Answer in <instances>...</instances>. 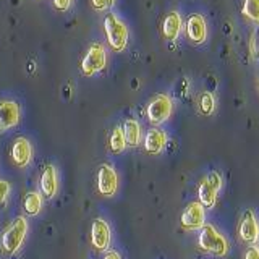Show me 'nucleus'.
<instances>
[{
    "label": "nucleus",
    "mask_w": 259,
    "mask_h": 259,
    "mask_svg": "<svg viewBox=\"0 0 259 259\" xmlns=\"http://www.w3.org/2000/svg\"><path fill=\"white\" fill-rule=\"evenodd\" d=\"M104 32L107 44L113 52H123L128 46L130 31L128 26L121 21L115 13H109L104 18Z\"/></svg>",
    "instance_id": "1"
},
{
    "label": "nucleus",
    "mask_w": 259,
    "mask_h": 259,
    "mask_svg": "<svg viewBox=\"0 0 259 259\" xmlns=\"http://www.w3.org/2000/svg\"><path fill=\"white\" fill-rule=\"evenodd\" d=\"M107 67V51H105L104 44L101 42H93L88 47V51L81 60V71L83 75L91 78L96 73L102 71Z\"/></svg>",
    "instance_id": "2"
},
{
    "label": "nucleus",
    "mask_w": 259,
    "mask_h": 259,
    "mask_svg": "<svg viewBox=\"0 0 259 259\" xmlns=\"http://www.w3.org/2000/svg\"><path fill=\"white\" fill-rule=\"evenodd\" d=\"M28 233V222L24 217H16L15 221L8 225V229L2 235V248L7 254H15L23 245Z\"/></svg>",
    "instance_id": "3"
},
{
    "label": "nucleus",
    "mask_w": 259,
    "mask_h": 259,
    "mask_svg": "<svg viewBox=\"0 0 259 259\" xmlns=\"http://www.w3.org/2000/svg\"><path fill=\"white\" fill-rule=\"evenodd\" d=\"M198 241H199L201 249L207 251V253H212L215 256H224V254H227V249H229L225 238L214 229L212 225L201 227Z\"/></svg>",
    "instance_id": "4"
},
{
    "label": "nucleus",
    "mask_w": 259,
    "mask_h": 259,
    "mask_svg": "<svg viewBox=\"0 0 259 259\" xmlns=\"http://www.w3.org/2000/svg\"><path fill=\"white\" fill-rule=\"evenodd\" d=\"M172 109H174L172 99L167 94H157L148 104L146 115H148V120L152 125H160L172 115Z\"/></svg>",
    "instance_id": "5"
},
{
    "label": "nucleus",
    "mask_w": 259,
    "mask_h": 259,
    "mask_svg": "<svg viewBox=\"0 0 259 259\" xmlns=\"http://www.w3.org/2000/svg\"><path fill=\"white\" fill-rule=\"evenodd\" d=\"M118 190V175L109 164H102L97 170V191L105 198H110Z\"/></svg>",
    "instance_id": "6"
},
{
    "label": "nucleus",
    "mask_w": 259,
    "mask_h": 259,
    "mask_svg": "<svg viewBox=\"0 0 259 259\" xmlns=\"http://www.w3.org/2000/svg\"><path fill=\"white\" fill-rule=\"evenodd\" d=\"M110 227L104 219H94L91 225V245L97 251H105L110 245Z\"/></svg>",
    "instance_id": "7"
},
{
    "label": "nucleus",
    "mask_w": 259,
    "mask_h": 259,
    "mask_svg": "<svg viewBox=\"0 0 259 259\" xmlns=\"http://www.w3.org/2000/svg\"><path fill=\"white\" fill-rule=\"evenodd\" d=\"M21 110L15 101H0V132H7L20 123Z\"/></svg>",
    "instance_id": "8"
},
{
    "label": "nucleus",
    "mask_w": 259,
    "mask_h": 259,
    "mask_svg": "<svg viewBox=\"0 0 259 259\" xmlns=\"http://www.w3.org/2000/svg\"><path fill=\"white\" fill-rule=\"evenodd\" d=\"M10 157L12 162L16 167H26L31 159H32V146L31 143L26 140V138H16L12 144V151H10Z\"/></svg>",
    "instance_id": "9"
},
{
    "label": "nucleus",
    "mask_w": 259,
    "mask_h": 259,
    "mask_svg": "<svg viewBox=\"0 0 259 259\" xmlns=\"http://www.w3.org/2000/svg\"><path fill=\"white\" fill-rule=\"evenodd\" d=\"M204 225V206L201 202H190L182 214V227L188 230L201 229Z\"/></svg>",
    "instance_id": "10"
},
{
    "label": "nucleus",
    "mask_w": 259,
    "mask_h": 259,
    "mask_svg": "<svg viewBox=\"0 0 259 259\" xmlns=\"http://www.w3.org/2000/svg\"><path fill=\"white\" fill-rule=\"evenodd\" d=\"M186 36L194 44H202L207 37V26L206 20L201 15L193 13L186 20Z\"/></svg>",
    "instance_id": "11"
},
{
    "label": "nucleus",
    "mask_w": 259,
    "mask_h": 259,
    "mask_svg": "<svg viewBox=\"0 0 259 259\" xmlns=\"http://www.w3.org/2000/svg\"><path fill=\"white\" fill-rule=\"evenodd\" d=\"M40 193L46 199H52L59 188V177H57V168L54 165H46L42 175H40Z\"/></svg>",
    "instance_id": "12"
},
{
    "label": "nucleus",
    "mask_w": 259,
    "mask_h": 259,
    "mask_svg": "<svg viewBox=\"0 0 259 259\" xmlns=\"http://www.w3.org/2000/svg\"><path fill=\"white\" fill-rule=\"evenodd\" d=\"M183 28V20L178 12H170L162 23V34L167 40H177Z\"/></svg>",
    "instance_id": "13"
},
{
    "label": "nucleus",
    "mask_w": 259,
    "mask_h": 259,
    "mask_svg": "<svg viewBox=\"0 0 259 259\" xmlns=\"http://www.w3.org/2000/svg\"><path fill=\"white\" fill-rule=\"evenodd\" d=\"M167 144V135L159 128H151L144 138V149L149 154H159Z\"/></svg>",
    "instance_id": "14"
},
{
    "label": "nucleus",
    "mask_w": 259,
    "mask_h": 259,
    "mask_svg": "<svg viewBox=\"0 0 259 259\" xmlns=\"http://www.w3.org/2000/svg\"><path fill=\"white\" fill-rule=\"evenodd\" d=\"M257 237H259V227L256 224V219L251 210H246L240 224V238L243 241L254 243Z\"/></svg>",
    "instance_id": "15"
},
{
    "label": "nucleus",
    "mask_w": 259,
    "mask_h": 259,
    "mask_svg": "<svg viewBox=\"0 0 259 259\" xmlns=\"http://www.w3.org/2000/svg\"><path fill=\"white\" fill-rule=\"evenodd\" d=\"M121 130H123V136H125L126 146L136 148V146L141 143V125L138 123L136 120L128 118L123 123V126H121Z\"/></svg>",
    "instance_id": "16"
},
{
    "label": "nucleus",
    "mask_w": 259,
    "mask_h": 259,
    "mask_svg": "<svg viewBox=\"0 0 259 259\" xmlns=\"http://www.w3.org/2000/svg\"><path fill=\"white\" fill-rule=\"evenodd\" d=\"M23 209L26 215L34 217L40 212L42 209V196L37 193V191H29L26 193V196L23 199Z\"/></svg>",
    "instance_id": "17"
},
{
    "label": "nucleus",
    "mask_w": 259,
    "mask_h": 259,
    "mask_svg": "<svg viewBox=\"0 0 259 259\" xmlns=\"http://www.w3.org/2000/svg\"><path fill=\"white\" fill-rule=\"evenodd\" d=\"M199 202L204 207H212L215 204V198H217V190L212 188V185H210L206 178L201 182L199 185Z\"/></svg>",
    "instance_id": "18"
},
{
    "label": "nucleus",
    "mask_w": 259,
    "mask_h": 259,
    "mask_svg": "<svg viewBox=\"0 0 259 259\" xmlns=\"http://www.w3.org/2000/svg\"><path fill=\"white\" fill-rule=\"evenodd\" d=\"M125 148H126V141L123 136V130H121V126H115L109 136V149L112 154H120L125 151Z\"/></svg>",
    "instance_id": "19"
},
{
    "label": "nucleus",
    "mask_w": 259,
    "mask_h": 259,
    "mask_svg": "<svg viewBox=\"0 0 259 259\" xmlns=\"http://www.w3.org/2000/svg\"><path fill=\"white\" fill-rule=\"evenodd\" d=\"M243 15H245L248 20L259 23V0H245Z\"/></svg>",
    "instance_id": "20"
},
{
    "label": "nucleus",
    "mask_w": 259,
    "mask_h": 259,
    "mask_svg": "<svg viewBox=\"0 0 259 259\" xmlns=\"http://www.w3.org/2000/svg\"><path fill=\"white\" fill-rule=\"evenodd\" d=\"M214 96L210 93H204L201 97H199V109H201V113H204V115H210V113L214 112Z\"/></svg>",
    "instance_id": "21"
},
{
    "label": "nucleus",
    "mask_w": 259,
    "mask_h": 259,
    "mask_svg": "<svg viewBox=\"0 0 259 259\" xmlns=\"http://www.w3.org/2000/svg\"><path fill=\"white\" fill-rule=\"evenodd\" d=\"M89 4H91V7L96 12L102 13V12L110 10V8L113 7V4H115V0H89Z\"/></svg>",
    "instance_id": "22"
},
{
    "label": "nucleus",
    "mask_w": 259,
    "mask_h": 259,
    "mask_svg": "<svg viewBox=\"0 0 259 259\" xmlns=\"http://www.w3.org/2000/svg\"><path fill=\"white\" fill-rule=\"evenodd\" d=\"M8 194H10V183L5 180H0V204L7 201Z\"/></svg>",
    "instance_id": "23"
},
{
    "label": "nucleus",
    "mask_w": 259,
    "mask_h": 259,
    "mask_svg": "<svg viewBox=\"0 0 259 259\" xmlns=\"http://www.w3.org/2000/svg\"><path fill=\"white\" fill-rule=\"evenodd\" d=\"M206 180L212 185V188L214 190H221V186H222V178L221 175H219L217 172H212V174H209V177L206 178Z\"/></svg>",
    "instance_id": "24"
},
{
    "label": "nucleus",
    "mask_w": 259,
    "mask_h": 259,
    "mask_svg": "<svg viewBox=\"0 0 259 259\" xmlns=\"http://www.w3.org/2000/svg\"><path fill=\"white\" fill-rule=\"evenodd\" d=\"M251 52L254 54V57H259V28L254 31L253 39H251Z\"/></svg>",
    "instance_id": "25"
},
{
    "label": "nucleus",
    "mask_w": 259,
    "mask_h": 259,
    "mask_svg": "<svg viewBox=\"0 0 259 259\" xmlns=\"http://www.w3.org/2000/svg\"><path fill=\"white\" fill-rule=\"evenodd\" d=\"M71 4H73V0H54V7L59 12H67L71 7Z\"/></svg>",
    "instance_id": "26"
},
{
    "label": "nucleus",
    "mask_w": 259,
    "mask_h": 259,
    "mask_svg": "<svg viewBox=\"0 0 259 259\" xmlns=\"http://www.w3.org/2000/svg\"><path fill=\"white\" fill-rule=\"evenodd\" d=\"M245 259H259V249L251 246L246 249V254H245Z\"/></svg>",
    "instance_id": "27"
},
{
    "label": "nucleus",
    "mask_w": 259,
    "mask_h": 259,
    "mask_svg": "<svg viewBox=\"0 0 259 259\" xmlns=\"http://www.w3.org/2000/svg\"><path fill=\"white\" fill-rule=\"evenodd\" d=\"M104 259H120V256H118V253H115V251H109V253L104 256Z\"/></svg>",
    "instance_id": "28"
}]
</instances>
